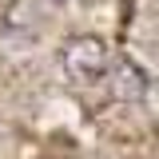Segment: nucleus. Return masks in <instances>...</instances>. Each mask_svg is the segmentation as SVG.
I'll return each mask as SVG.
<instances>
[{
    "label": "nucleus",
    "instance_id": "obj_1",
    "mask_svg": "<svg viewBox=\"0 0 159 159\" xmlns=\"http://www.w3.org/2000/svg\"><path fill=\"white\" fill-rule=\"evenodd\" d=\"M111 68V52L99 36H76L64 44V72L76 84H96L107 76Z\"/></svg>",
    "mask_w": 159,
    "mask_h": 159
},
{
    "label": "nucleus",
    "instance_id": "obj_2",
    "mask_svg": "<svg viewBox=\"0 0 159 159\" xmlns=\"http://www.w3.org/2000/svg\"><path fill=\"white\" fill-rule=\"evenodd\" d=\"M107 72H111V96L116 99H143L147 96V72L139 68L135 60L116 56Z\"/></svg>",
    "mask_w": 159,
    "mask_h": 159
}]
</instances>
